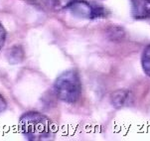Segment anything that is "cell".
<instances>
[{
    "label": "cell",
    "mask_w": 150,
    "mask_h": 141,
    "mask_svg": "<svg viewBox=\"0 0 150 141\" xmlns=\"http://www.w3.org/2000/svg\"><path fill=\"white\" fill-rule=\"evenodd\" d=\"M19 128L26 139L31 141L49 140L54 135L51 119L36 111H28L19 119Z\"/></svg>",
    "instance_id": "1"
},
{
    "label": "cell",
    "mask_w": 150,
    "mask_h": 141,
    "mask_svg": "<svg viewBox=\"0 0 150 141\" xmlns=\"http://www.w3.org/2000/svg\"><path fill=\"white\" fill-rule=\"evenodd\" d=\"M141 66L146 76L150 77V45L144 49L141 56Z\"/></svg>",
    "instance_id": "7"
},
{
    "label": "cell",
    "mask_w": 150,
    "mask_h": 141,
    "mask_svg": "<svg viewBox=\"0 0 150 141\" xmlns=\"http://www.w3.org/2000/svg\"><path fill=\"white\" fill-rule=\"evenodd\" d=\"M69 11L77 17L85 19H96L108 16V11L103 6L88 1H79L76 0L67 7Z\"/></svg>",
    "instance_id": "3"
},
{
    "label": "cell",
    "mask_w": 150,
    "mask_h": 141,
    "mask_svg": "<svg viewBox=\"0 0 150 141\" xmlns=\"http://www.w3.org/2000/svg\"><path fill=\"white\" fill-rule=\"evenodd\" d=\"M25 54L24 50L21 46L15 45L13 47H11L7 51L6 53V58L8 60V62L12 65H16V64H20L24 60Z\"/></svg>",
    "instance_id": "6"
},
{
    "label": "cell",
    "mask_w": 150,
    "mask_h": 141,
    "mask_svg": "<svg viewBox=\"0 0 150 141\" xmlns=\"http://www.w3.org/2000/svg\"><path fill=\"white\" fill-rule=\"evenodd\" d=\"M57 96L67 103H75L82 96V81L79 74L74 70L64 72L54 84Z\"/></svg>",
    "instance_id": "2"
},
{
    "label": "cell",
    "mask_w": 150,
    "mask_h": 141,
    "mask_svg": "<svg viewBox=\"0 0 150 141\" xmlns=\"http://www.w3.org/2000/svg\"><path fill=\"white\" fill-rule=\"evenodd\" d=\"M6 106H7L6 101H5L4 97L0 94V112L4 111V110L6 109Z\"/></svg>",
    "instance_id": "10"
},
{
    "label": "cell",
    "mask_w": 150,
    "mask_h": 141,
    "mask_svg": "<svg viewBox=\"0 0 150 141\" xmlns=\"http://www.w3.org/2000/svg\"><path fill=\"white\" fill-rule=\"evenodd\" d=\"M5 40H6V31H5L4 27L0 23V49L4 46Z\"/></svg>",
    "instance_id": "9"
},
{
    "label": "cell",
    "mask_w": 150,
    "mask_h": 141,
    "mask_svg": "<svg viewBox=\"0 0 150 141\" xmlns=\"http://www.w3.org/2000/svg\"><path fill=\"white\" fill-rule=\"evenodd\" d=\"M129 99H130V93L127 89H118L116 91H113L110 96L111 104L115 108L123 107L128 102Z\"/></svg>",
    "instance_id": "5"
},
{
    "label": "cell",
    "mask_w": 150,
    "mask_h": 141,
    "mask_svg": "<svg viewBox=\"0 0 150 141\" xmlns=\"http://www.w3.org/2000/svg\"><path fill=\"white\" fill-rule=\"evenodd\" d=\"M131 15L135 19H150V0H130Z\"/></svg>",
    "instance_id": "4"
},
{
    "label": "cell",
    "mask_w": 150,
    "mask_h": 141,
    "mask_svg": "<svg viewBox=\"0 0 150 141\" xmlns=\"http://www.w3.org/2000/svg\"><path fill=\"white\" fill-rule=\"evenodd\" d=\"M76 0H49V4L52 8L56 10L59 9H67L69 5H71Z\"/></svg>",
    "instance_id": "8"
}]
</instances>
